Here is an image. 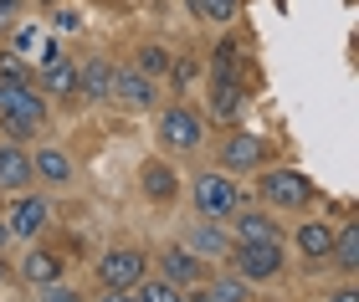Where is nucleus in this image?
<instances>
[{"mask_svg":"<svg viewBox=\"0 0 359 302\" xmlns=\"http://www.w3.org/2000/svg\"><path fill=\"white\" fill-rule=\"evenodd\" d=\"M46 220H52V205L36 200V195H21V200H15V210H11V220H6V231L21 236V241H31V236L46 226Z\"/></svg>","mask_w":359,"mask_h":302,"instance_id":"0eeeda50","label":"nucleus"},{"mask_svg":"<svg viewBox=\"0 0 359 302\" xmlns=\"http://www.w3.org/2000/svg\"><path fill=\"white\" fill-rule=\"evenodd\" d=\"M134 72H144L149 82H154V77H165V72H170V52H165V46H144V52H139V67H134Z\"/></svg>","mask_w":359,"mask_h":302,"instance_id":"412c9836","label":"nucleus"},{"mask_svg":"<svg viewBox=\"0 0 359 302\" xmlns=\"http://www.w3.org/2000/svg\"><path fill=\"white\" fill-rule=\"evenodd\" d=\"M190 251H195V257H226V236L216 231V226H195L190 231Z\"/></svg>","mask_w":359,"mask_h":302,"instance_id":"6ab92c4d","label":"nucleus"},{"mask_svg":"<svg viewBox=\"0 0 359 302\" xmlns=\"http://www.w3.org/2000/svg\"><path fill=\"white\" fill-rule=\"evenodd\" d=\"M205 302H247V287L241 277H221L216 287H205Z\"/></svg>","mask_w":359,"mask_h":302,"instance_id":"b1692460","label":"nucleus"},{"mask_svg":"<svg viewBox=\"0 0 359 302\" xmlns=\"http://www.w3.org/2000/svg\"><path fill=\"white\" fill-rule=\"evenodd\" d=\"M329 257H334L339 266H344V272H354V266H359V226H354V220H349V226H344V231L334 236Z\"/></svg>","mask_w":359,"mask_h":302,"instance_id":"dca6fc26","label":"nucleus"},{"mask_svg":"<svg viewBox=\"0 0 359 302\" xmlns=\"http://www.w3.org/2000/svg\"><path fill=\"white\" fill-rule=\"evenodd\" d=\"M262 200L283 205V210H303V205L313 200V185H308L298 169H277V174H262Z\"/></svg>","mask_w":359,"mask_h":302,"instance_id":"7ed1b4c3","label":"nucleus"},{"mask_svg":"<svg viewBox=\"0 0 359 302\" xmlns=\"http://www.w3.org/2000/svg\"><path fill=\"white\" fill-rule=\"evenodd\" d=\"M144 195L149 200H170L175 195V169L170 164H149L144 169Z\"/></svg>","mask_w":359,"mask_h":302,"instance_id":"aec40b11","label":"nucleus"},{"mask_svg":"<svg viewBox=\"0 0 359 302\" xmlns=\"http://www.w3.org/2000/svg\"><path fill=\"white\" fill-rule=\"evenodd\" d=\"M262 159H267V144H262L257 134H231V138L221 144V164H226V169H257Z\"/></svg>","mask_w":359,"mask_h":302,"instance_id":"6e6552de","label":"nucleus"},{"mask_svg":"<svg viewBox=\"0 0 359 302\" xmlns=\"http://www.w3.org/2000/svg\"><path fill=\"white\" fill-rule=\"evenodd\" d=\"M83 92L88 98H113V67L108 62H88L83 67Z\"/></svg>","mask_w":359,"mask_h":302,"instance_id":"a211bd4d","label":"nucleus"},{"mask_svg":"<svg viewBox=\"0 0 359 302\" xmlns=\"http://www.w3.org/2000/svg\"><path fill=\"white\" fill-rule=\"evenodd\" d=\"M201 15H210V21H231V15L241 10V0H190Z\"/></svg>","mask_w":359,"mask_h":302,"instance_id":"a878e982","label":"nucleus"},{"mask_svg":"<svg viewBox=\"0 0 359 302\" xmlns=\"http://www.w3.org/2000/svg\"><path fill=\"white\" fill-rule=\"evenodd\" d=\"M241 67V41H221L216 46V77H236Z\"/></svg>","mask_w":359,"mask_h":302,"instance_id":"393cba45","label":"nucleus"},{"mask_svg":"<svg viewBox=\"0 0 359 302\" xmlns=\"http://www.w3.org/2000/svg\"><path fill=\"white\" fill-rule=\"evenodd\" d=\"M134 297H139V302H185L175 282H139V287H134Z\"/></svg>","mask_w":359,"mask_h":302,"instance_id":"5701e85b","label":"nucleus"},{"mask_svg":"<svg viewBox=\"0 0 359 302\" xmlns=\"http://www.w3.org/2000/svg\"><path fill=\"white\" fill-rule=\"evenodd\" d=\"M159 138H165L170 149H195L201 144V118H195L190 108H170V113L159 118Z\"/></svg>","mask_w":359,"mask_h":302,"instance_id":"423d86ee","label":"nucleus"},{"mask_svg":"<svg viewBox=\"0 0 359 302\" xmlns=\"http://www.w3.org/2000/svg\"><path fill=\"white\" fill-rule=\"evenodd\" d=\"M31 169H36L46 185H67V180H72V159L62 154V149H36V159H31Z\"/></svg>","mask_w":359,"mask_h":302,"instance_id":"f8f14e48","label":"nucleus"},{"mask_svg":"<svg viewBox=\"0 0 359 302\" xmlns=\"http://www.w3.org/2000/svg\"><path fill=\"white\" fill-rule=\"evenodd\" d=\"M15 10H21V0H0V31L15 26Z\"/></svg>","mask_w":359,"mask_h":302,"instance_id":"c756f323","label":"nucleus"},{"mask_svg":"<svg viewBox=\"0 0 359 302\" xmlns=\"http://www.w3.org/2000/svg\"><path fill=\"white\" fill-rule=\"evenodd\" d=\"M190 77H195V62H180V67H175V82H180V87H185V82H190Z\"/></svg>","mask_w":359,"mask_h":302,"instance_id":"2f4dec72","label":"nucleus"},{"mask_svg":"<svg viewBox=\"0 0 359 302\" xmlns=\"http://www.w3.org/2000/svg\"><path fill=\"white\" fill-rule=\"evenodd\" d=\"M36 46H41V31H36V26H21V31H15V57H36Z\"/></svg>","mask_w":359,"mask_h":302,"instance_id":"cd10ccee","label":"nucleus"},{"mask_svg":"<svg viewBox=\"0 0 359 302\" xmlns=\"http://www.w3.org/2000/svg\"><path fill=\"white\" fill-rule=\"evenodd\" d=\"M298 246H303V257L323 261V257H329V246H334V231L313 220V226H303V231H298Z\"/></svg>","mask_w":359,"mask_h":302,"instance_id":"f3484780","label":"nucleus"},{"mask_svg":"<svg viewBox=\"0 0 359 302\" xmlns=\"http://www.w3.org/2000/svg\"><path fill=\"white\" fill-rule=\"evenodd\" d=\"M144 266H149L144 251H108V257L97 261V282H103V287H139Z\"/></svg>","mask_w":359,"mask_h":302,"instance_id":"20e7f679","label":"nucleus"},{"mask_svg":"<svg viewBox=\"0 0 359 302\" xmlns=\"http://www.w3.org/2000/svg\"><path fill=\"white\" fill-rule=\"evenodd\" d=\"M46 77H41V87L46 92H57V98H77V92H83V67H77V62H52V67H41Z\"/></svg>","mask_w":359,"mask_h":302,"instance_id":"9d476101","label":"nucleus"},{"mask_svg":"<svg viewBox=\"0 0 359 302\" xmlns=\"http://www.w3.org/2000/svg\"><path fill=\"white\" fill-rule=\"evenodd\" d=\"M241 205V189L226 180V174H201V185H195V210L221 220V215H236Z\"/></svg>","mask_w":359,"mask_h":302,"instance_id":"f03ea898","label":"nucleus"},{"mask_svg":"<svg viewBox=\"0 0 359 302\" xmlns=\"http://www.w3.org/2000/svg\"><path fill=\"white\" fill-rule=\"evenodd\" d=\"M0 118H6L11 138H31L46 123V103L36 82H0Z\"/></svg>","mask_w":359,"mask_h":302,"instance_id":"f257e3e1","label":"nucleus"},{"mask_svg":"<svg viewBox=\"0 0 359 302\" xmlns=\"http://www.w3.org/2000/svg\"><path fill=\"white\" fill-rule=\"evenodd\" d=\"M210 113L216 118H236L241 113V82L236 77H216V87H210Z\"/></svg>","mask_w":359,"mask_h":302,"instance_id":"4468645a","label":"nucleus"},{"mask_svg":"<svg viewBox=\"0 0 359 302\" xmlns=\"http://www.w3.org/2000/svg\"><path fill=\"white\" fill-rule=\"evenodd\" d=\"M241 241H277L272 215H241Z\"/></svg>","mask_w":359,"mask_h":302,"instance_id":"4be33fe9","label":"nucleus"},{"mask_svg":"<svg viewBox=\"0 0 359 302\" xmlns=\"http://www.w3.org/2000/svg\"><path fill=\"white\" fill-rule=\"evenodd\" d=\"M97 302H139V297H134V287H108Z\"/></svg>","mask_w":359,"mask_h":302,"instance_id":"7c9ffc66","label":"nucleus"},{"mask_svg":"<svg viewBox=\"0 0 359 302\" xmlns=\"http://www.w3.org/2000/svg\"><path fill=\"white\" fill-rule=\"evenodd\" d=\"M0 82H36V77H31V72H26V62L11 52V57H0Z\"/></svg>","mask_w":359,"mask_h":302,"instance_id":"bb28decb","label":"nucleus"},{"mask_svg":"<svg viewBox=\"0 0 359 302\" xmlns=\"http://www.w3.org/2000/svg\"><path fill=\"white\" fill-rule=\"evenodd\" d=\"M236 266H241V277H252V282H267L283 272V246L277 241H241L236 251Z\"/></svg>","mask_w":359,"mask_h":302,"instance_id":"39448f33","label":"nucleus"},{"mask_svg":"<svg viewBox=\"0 0 359 302\" xmlns=\"http://www.w3.org/2000/svg\"><path fill=\"white\" fill-rule=\"evenodd\" d=\"M0 277H6V261H0Z\"/></svg>","mask_w":359,"mask_h":302,"instance_id":"c9c22d12","label":"nucleus"},{"mask_svg":"<svg viewBox=\"0 0 359 302\" xmlns=\"http://www.w3.org/2000/svg\"><path fill=\"white\" fill-rule=\"evenodd\" d=\"M41 302H83V297H77L72 287H62V282H46V297Z\"/></svg>","mask_w":359,"mask_h":302,"instance_id":"c85d7f7f","label":"nucleus"},{"mask_svg":"<svg viewBox=\"0 0 359 302\" xmlns=\"http://www.w3.org/2000/svg\"><path fill=\"white\" fill-rule=\"evenodd\" d=\"M21 272H26V282L46 287V282H57V272H62V257H57V251H31V257L21 261Z\"/></svg>","mask_w":359,"mask_h":302,"instance_id":"2eb2a0df","label":"nucleus"},{"mask_svg":"<svg viewBox=\"0 0 359 302\" xmlns=\"http://www.w3.org/2000/svg\"><path fill=\"white\" fill-rule=\"evenodd\" d=\"M165 277L170 282H201V257L190 246H170L165 251Z\"/></svg>","mask_w":359,"mask_h":302,"instance_id":"ddd939ff","label":"nucleus"},{"mask_svg":"<svg viewBox=\"0 0 359 302\" xmlns=\"http://www.w3.org/2000/svg\"><path fill=\"white\" fill-rule=\"evenodd\" d=\"M57 31H77V15L72 10H57Z\"/></svg>","mask_w":359,"mask_h":302,"instance_id":"473e14b6","label":"nucleus"},{"mask_svg":"<svg viewBox=\"0 0 359 302\" xmlns=\"http://www.w3.org/2000/svg\"><path fill=\"white\" fill-rule=\"evenodd\" d=\"M329 302H359V292H354V287H344V292H334Z\"/></svg>","mask_w":359,"mask_h":302,"instance_id":"72a5a7b5","label":"nucleus"},{"mask_svg":"<svg viewBox=\"0 0 359 302\" xmlns=\"http://www.w3.org/2000/svg\"><path fill=\"white\" fill-rule=\"evenodd\" d=\"M36 180V169H31V154L15 149V144H0V189H26Z\"/></svg>","mask_w":359,"mask_h":302,"instance_id":"1a4fd4ad","label":"nucleus"},{"mask_svg":"<svg viewBox=\"0 0 359 302\" xmlns=\"http://www.w3.org/2000/svg\"><path fill=\"white\" fill-rule=\"evenodd\" d=\"M11 241V231H6V220H0V246H6Z\"/></svg>","mask_w":359,"mask_h":302,"instance_id":"f704fd0d","label":"nucleus"},{"mask_svg":"<svg viewBox=\"0 0 359 302\" xmlns=\"http://www.w3.org/2000/svg\"><path fill=\"white\" fill-rule=\"evenodd\" d=\"M113 92H118L123 103H134V108H149L154 103V82L144 72H134V67H118L113 72Z\"/></svg>","mask_w":359,"mask_h":302,"instance_id":"9b49d317","label":"nucleus"}]
</instances>
